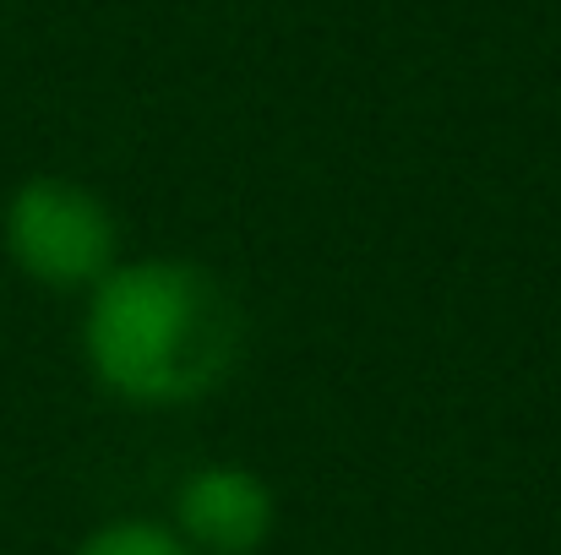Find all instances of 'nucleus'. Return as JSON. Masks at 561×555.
I'll return each instance as SVG.
<instances>
[{"instance_id":"obj_2","label":"nucleus","mask_w":561,"mask_h":555,"mask_svg":"<svg viewBox=\"0 0 561 555\" xmlns=\"http://www.w3.org/2000/svg\"><path fill=\"white\" fill-rule=\"evenodd\" d=\"M5 256L44 289H93L121 267V223L110 201L66 175H27L0 212Z\"/></svg>"},{"instance_id":"obj_1","label":"nucleus","mask_w":561,"mask_h":555,"mask_svg":"<svg viewBox=\"0 0 561 555\" xmlns=\"http://www.w3.org/2000/svg\"><path fill=\"white\" fill-rule=\"evenodd\" d=\"M245 355V311L218 273L186 256L121 262L88 289L82 360L131 408H186L213 397Z\"/></svg>"},{"instance_id":"obj_3","label":"nucleus","mask_w":561,"mask_h":555,"mask_svg":"<svg viewBox=\"0 0 561 555\" xmlns=\"http://www.w3.org/2000/svg\"><path fill=\"white\" fill-rule=\"evenodd\" d=\"M170 529L196 555H256L278 529V496L245 463H202L175 490Z\"/></svg>"},{"instance_id":"obj_4","label":"nucleus","mask_w":561,"mask_h":555,"mask_svg":"<svg viewBox=\"0 0 561 555\" xmlns=\"http://www.w3.org/2000/svg\"><path fill=\"white\" fill-rule=\"evenodd\" d=\"M71 555H196L159 518H115V523H99Z\"/></svg>"}]
</instances>
